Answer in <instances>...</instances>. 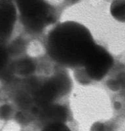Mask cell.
Listing matches in <instances>:
<instances>
[{"instance_id": "1", "label": "cell", "mask_w": 125, "mask_h": 131, "mask_svg": "<svg viewBox=\"0 0 125 131\" xmlns=\"http://www.w3.org/2000/svg\"><path fill=\"white\" fill-rule=\"evenodd\" d=\"M52 36V47L57 57L64 58L67 62L77 61L83 57L87 59L94 47L89 45L88 39L84 40L87 36L82 34L81 30L60 29Z\"/></svg>"}, {"instance_id": "2", "label": "cell", "mask_w": 125, "mask_h": 131, "mask_svg": "<svg viewBox=\"0 0 125 131\" xmlns=\"http://www.w3.org/2000/svg\"><path fill=\"white\" fill-rule=\"evenodd\" d=\"M88 72L91 78L100 79L111 66L112 58L104 50L94 47L86 59Z\"/></svg>"}, {"instance_id": "3", "label": "cell", "mask_w": 125, "mask_h": 131, "mask_svg": "<svg viewBox=\"0 0 125 131\" xmlns=\"http://www.w3.org/2000/svg\"><path fill=\"white\" fill-rule=\"evenodd\" d=\"M16 10L10 0H0V41L6 39L12 31Z\"/></svg>"}, {"instance_id": "4", "label": "cell", "mask_w": 125, "mask_h": 131, "mask_svg": "<svg viewBox=\"0 0 125 131\" xmlns=\"http://www.w3.org/2000/svg\"><path fill=\"white\" fill-rule=\"evenodd\" d=\"M42 117L43 119H48V122L49 123L48 125L56 123H63L64 119H66V113L64 107L59 106L51 107L44 110L42 113Z\"/></svg>"}, {"instance_id": "5", "label": "cell", "mask_w": 125, "mask_h": 131, "mask_svg": "<svg viewBox=\"0 0 125 131\" xmlns=\"http://www.w3.org/2000/svg\"><path fill=\"white\" fill-rule=\"evenodd\" d=\"M111 13L116 19L125 22V1L117 0L112 3Z\"/></svg>"}, {"instance_id": "6", "label": "cell", "mask_w": 125, "mask_h": 131, "mask_svg": "<svg viewBox=\"0 0 125 131\" xmlns=\"http://www.w3.org/2000/svg\"><path fill=\"white\" fill-rule=\"evenodd\" d=\"M34 66L33 64L30 61L24 60L17 64V70L20 74H27L31 73L33 70Z\"/></svg>"}, {"instance_id": "7", "label": "cell", "mask_w": 125, "mask_h": 131, "mask_svg": "<svg viewBox=\"0 0 125 131\" xmlns=\"http://www.w3.org/2000/svg\"><path fill=\"white\" fill-rule=\"evenodd\" d=\"M42 131H71L63 123H56L47 125Z\"/></svg>"}, {"instance_id": "8", "label": "cell", "mask_w": 125, "mask_h": 131, "mask_svg": "<svg viewBox=\"0 0 125 131\" xmlns=\"http://www.w3.org/2000/svg\"><path fill=\"white\" fill-rule=\"evenodd\" d=\"M11 108L8 105H3L0 107V119H7L11 114Z\"/></svg>"}, {"instance_id": "9", "label": "cell", "mask_w": 125, "mask_h": 131, "mask_svg": "<svg viewBox=\"0 0 125 131\" xmlns=\"http://www.w3.org/2000/svg\"><path fill=\"white\" fill-rule=\"evenodd\" d=\"M7 61V53L3 47H0V71H2Z\"/></svg>"}, {"instance_id": "10", "label": "cell", "mask_w": 125, "mask_h": 131, "mask_svg": "<svg viewBox=\"0 0 125 131\" xmlns=\"http://www.w3.org/2000/svg\"><path fill=\"white\" fill-rule=\"evenodd\" d=\"M107 85L113 91H118L120 89V84L118 82V81L116 80H109L107 83Z\"/></svg>"}, {"instance_id": "11", "label": "cell", "mask_w": 125, "mask_h": 131, "mask_svg": "<svg viewBox=\"0 0 125 131\" xmlns=\"http://www.w3.org/2000/svg\"><path fill=\"white\" fill-rule=\"evenodd\" d=\"M118 82L120 84V86H125V73H122L119 76V79H118Z\"/></svg>"}, {"instance_id": "12", "label": "cell", "mask_w": 125, "mask_h": 131, "mask_svg": "<svg viewBox=\"0 0 125 131\" xmlns=\"http://www.w3.org/2000/svg\"><path fill=\"white\" fill-rule=\"evenodd\" d=\"M115 108H116V109H119L120 107H121V105L119 102H115Z\"/></svg>"}, {"instance_id": "13", "label": "cell", "mask_w": 125, "mask_h": 131, "mask_svg": "<svg viewBox=\"0 0 125 131\" xmlns=\"http://www.w3.org/2000/svg\"><path fill=\"white\" fill-rule=\"evenodd\" d=\"M22 1H24V0H18V2H22Z\"/></svg>"}]
</instances>
